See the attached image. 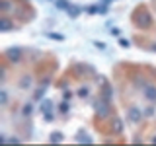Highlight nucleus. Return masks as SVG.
<instances>
[{"label": "nucleus", "mask_w": 156, "mask_h": 146, "mask_svg": "<svg viewBox=\"0 0 156 146\" xmlns=\"http://www.w3.org/2000/svg\"><path fill=\"white\" fill-rule=\"evenodd\" d=\"M143 92H144V96L148 97L150 101H156V86H152V84H146V86L143 88Z\"/></svg>", "instance_id": "obj_1"}, {"label": "nucleus", "mask_w": 156, "mask_h": 146, "mask_svg": "<svg viewBox=\"0 0 156 146\" xmlns=\"http://www.w3.org/2000/svg\"><path fill=\"white\" fill-rule=\"evenodd\" d=\"M94 105H96V111H98L100 115H105V113H107V107H105V103H104L101 99H98Z\"/></svg>", "instance_id": "obj_2"}, {"label": "nucleus", "mask_w": 156, "mask_h": 146, "mask_svg": "<svg viewBox=\"0 0 156 146\" xmlns=\"http://www.w3.org/2000/svg\"><path fill=\"white\" fill-rule=\"evenodd\" d=\"M129 119L133 121V123H136V121L140 119V111H139V109H131V111H129Z\"/></svg>", "instance_id": "obj_3"}, {"label": "nucleus", "mask_w": 156, "mask_h": 146, "mask_svg": "<svg viewBox=\"0 0 156 146\" xmlns=\"http://www.w3.org/2000/svg\"><path fill=\"white\" fill-rule=\"evenodd\" d=\"M8 57H10V61H18L20 58V51L16 49V51H14V49H10L8 51Z\"/></svg>", "instance_id": "obj_4"}, {"label": "nucleus", "mask_w": 156, "mask_h": 146, "mask_svg": "<svg viewBox=\"0 0 156 146\" xmlns=\"http://www.w3.org/2000/svg\"><path fill=\"white\" fill-rule=\"evenodd\" d=\"M29 84H31V78H29V76H26L22 82H20V86H22V88H27Z\"/></svg>", "instance_id": "obj_5"}, {"label": "nucleus", "mask_w": 156, "mask_h": 146, "mask_svg": "<svg viewBox=\"0 0 156 146\" xmlns=\"http://www.w3.org/2000/svg\"><path fill=\"white\" fill-rule=\"evenodd\" d=\"M113 127H115V130H121V121H115Z\"/></svg>", "instance_id": "obj_6"}, {"label": "nucleus", "mask_w": 156, "mask_h": 146, "mask_svg": "<svg viewBox=\"0 0 156 146\" xmlns=\"http://www.w3.org/2000/svg\"><path fill=\"white\" fill-rule=\"evenodd\" d=\"M47 109H51V101H45V105H43V111H47Z\"/></svg>", "instance_id": "obj_7"}]
</instances>
